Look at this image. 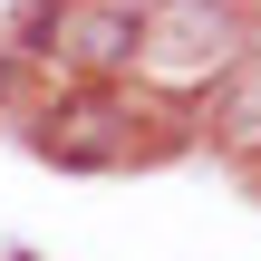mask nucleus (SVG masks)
I'll use <instances>...</instances> for the list:
<instances>
[{"label": "nucleus", "mask_w": 261, "mask_h": 261, "mask_svg": "<svg viewBox=\"0 0 261 261\" xmlns=\"http://www.w3.org/2000/svg\"><path fill=\"white\" fill-rule=\"evenodd\" d=\"M136 48H145L136 10H87V19L68 29V48H58V58H77V68H126Z\"/></svg>", "instance_id": "1"}]
</instances>
